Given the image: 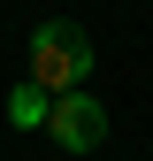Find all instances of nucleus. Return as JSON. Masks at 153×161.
Returning <instances> with one entry per match:
<instances>
[{
	"label": "nucleus",
	"instance_id": "7ed1b4c3",
	"mask_svg": "<svg viewBox=\"0 0 153 161\" xmlns=\"http://www.w3.org/2000/svg\"><path fill=\"white\" fill-rule=\"evenodd\" d=\"M8 115H15V123H46L54 108H46V100H38V85H31V92H15V100H8Z\"/></svg>",
	"mask_w": 153,
	"mask_h": 161
},
{
	"label": "nucleus",
	"instance_id": "f03ea898",
	"mask_svg": "<svg viewBox=\"0 0 153 161\" xmlns=\"http://www.w3.org/2000/svg\"><path fill=\"white\" fill-rule=\"evenodd\" d=\"M46 130H54V146H61V153H92V146L107 138V108H100L92 92H61V100H54V115H46Z\"/></svg>",
	"mask_w": 153,
	"mask_h": 161
},
{
	"label": "nucleus",
	"instance_id": "f257e3e1",
	"mask_svg": "<svg viewBox=\"0 0 153 161\" xmlns=\"http://www.w3.org/2000/svg\"><path fill=\"white\" fill-rule=\"evenodd\" d=\"M84 77H92V38L76 31V23H38L31 31V85L38 92L61 100V92L84 85Z\"/></svg>",
	"mask_w": 153,
	"mask_h": 161
}]
</instances>
